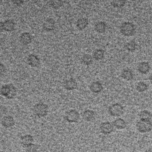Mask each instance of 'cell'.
Returning a JSON list of instances; mask_svg holds the SVG:
<instances>
[{
  "label": "cell",
  "instance_id": "cell-9",
  "mask_svg": "<svg viewBox=\"0 0 152 152\" xmlns=\"http://www.w3.org/2000/svg\"><path fill=\"white\" fill-rule=\"evenodd\" d=\"M1 124L5 128H10L15 125V120L10 115L5 116L1 120Z\"/></svg>",
  "mask_w": 152,
  "mask_h": 152
},
{
  "label": "cell",
  "instance_id": "cell-20",
  "mask_svg": "<svg viewBox=\"0 0 152 152\" xmlns=\"http://www.w3.org/2000/svg\"><path fill=\"white\" fill-rule=\"evenodd\" d=\"M121 77L125 80L130 81L132 80L134 78V74L132 71L129 68L124 69L121 72Z\"/></svg>",
  "mask_w": 152,
  "mask_h": 152
},
{
  "label": "cell",
  "instance_id": "cell-13",
  "mask_svg": "<svg viewBox=\"0 0 152 152\" xmlns=\"http://www.w3.org/2000/svg\"><path fill=\"white\" fill-rule=\"evenodd\" d=\"M82 116L85 121L91 122L95 119L96 113L93 110L91 109H87L83 112Z\"/></svg>",
  "mask_w": 152,
  "mask_h": 152
},
{
  "label": "cell",
  "instance_id": "cell-22",
  "mask_svg": "<svg viewBox=\"0 0 152 152\" xmlns=\"http://www.w3.org/2000/svg\"><path fill=\"white\" fill-rule=\"evenodd\" d=\"M104 56V50L102 49H96L93 53V57L96 61L103 59Z\"/></svg>",
  "mask_w": 152,
  "mask_h": 152
},
{
  "label": "cell",
  "instance_id": "cell-17",
  "mask_svg": "<svg viewBox=\"0 0 152 152\" xmlns=\"http://www.w3.org/2000/svg\"><path fill=\"white\" fill-rule=\"evenodd\" d=\"M114 127L118 129H124L126 127V121L121 118H118L113 121Z\"/></svg>",
  "mask_w": 152,
  "mask_h": 152
},
{
  "label": "cell",
  "instance_id": "cell-2",
  "mask_svg": "<svg viewBox=\"0 0 152 152\" xmlns=\"http://www.w3.org/2000/svg\"><path fill=\"white\" fill-rule=\"evenodd\" d=\"M33 113L38 118H43L48 113V106L42 102L35 104L33 108Z\"/></svg>",
  "mask_w": 152,
  "mask_h": 152
},
{
  "label": "cell",
  "instance_id": "cell-28",
  "mask_svg": "<svg viewBox=\"0 0 152 152\" xmlns=\"http://www.w3.org/2000/svg\"><path fill=\"white\" fill-rule=\"evenodd\" d=\"M136 89L138 92H144L148 89V85L144 82H139L136 86Z\"/></svg>",
  "mask_w": 152,
  "mask_h": 152
},
{
  "label": "cell",
  "instance_id": "cell-33",
  "mask_svg": "<svg viewBox=\"0 0 152 152\" xmlns=\"http://www.w3.org/2000/svg\"><path fill=\"white\" fill-rule=\"evenodd\" d=\"M1 152H3V151H1Z\"/></svg>",
  "mask_w": 152,
  "mask_h": 152
},
{
  "label": "cell",
  "instance_id": "cell-31",
  "mask_svg": "<svg viewBox=\"0 0 152 152\" xmlns=\"http://www.w3.org/2000/svg\"><path fill=\"white\" fill-rule=\"evenodd\" d=\"M5 70H6L5 66L3 65V64H1V65H0V71H1V75H2L3 74L5 73Z\"/></svg>",
  "mask_w": 152,
  "mask_h": 152
},
{
  "label": "cell",
  "instance_id": "cell-19",
  "mask_svg": "<svg viewBox=\"0 0 152 152\" xmlns=\"http://www.w3.org/2000/svg\"><path fill=\"white\" fill-rule=\"evenodd\" d=\"M88 20L86 18H84V17L80 18L76 21V26L80 30H82L86 28L88 26Z\"/></svg>",
  "mask_w": 152,
  "mask_h": 152
},
{
  "label": "cell",
  "instance_id": "cell-30",
  "mask_svg": "<svg viewBox=\"0 0 152 152\" xmlns=\"http://www.w3.org/2000/svg\"><path fill=\"white\" fill-rule=\"evenodd\" d=\"M12 2L17 6H21L24 3V0H12Z\"/></svg>",
  "mask_w": 152,
  "mask_h": 152
},
{
  "label": "cell",
  "instance_id": "cell-32",
  "mask_svg": "<svg viewBox=\"0 0 152 152\" xmlns=\"http://www.w3.org/2000/svg\"><path fill=\"white\" fill-rule=\"evenodd\" d=\"M149 81L151 84H152V74H151L149 77Z\"/></svg>",
  "mask_w": 152,
  "mask_h": 152
},
{
  "label": "cell",
  "instance_id": "cell-25",
  "mask_svg": "<svg viewBox=\"0 0 152 152\" xmlns=\"http://www.w3.org/2000/svg\"><path fill=\"white\" fill-rule=\"evenodd\" d=\"M63 1L62 0H50L49 1V5L53 9L57 10L60 8L63 5Z\"/></svg>",
  "mask_w": 152,
  "mask_h": 152
},
{
  "label": "cell",
  "instance_id": "cell-27",
  "mask_svg": "<svg viewBox=\"0 0 152 152\" xmlns=\"http://www.w3.org/2000/svg\"><path fill=\"white\" fill-rule=\"evenodd\" d=\"M125 48L129 52H134L137 48V44L135 41L131 40L126 43L125 45Z\"/></svg>",
  "mask_w": 152,
  "mask_h": 152
},
{
  "label": "cell",
  "instance_id": "cell-7",
  "mask_svg": "<svg viewBox=\"0 0 152 152\" xmlns=\"http://www.w3.org/2000/svg\"><path fill=\"white\" fill-rule=\"evenodd\" d=\"M99 129L101 133L104 135H109L114 131V126L113 123L108 121L102 122L99 126Z\"/></svg>",
  "mask_w": 152,
  "mask_h": 152
},
{
  "label": "cell",
  "instance_id": "cell-29",
  "mask_svg": "<svg viewBox=\"0 0 152 152\" xmlns=\"http://www.w3.org/2000/svg\"><path fill=\"white\" fill-rule=\"evenodd\" d=\"M39 146L36 144H32L26 147V152H37Z\"/></svg>",
  "mask_w": 152,
  "mask_h": 152
},
{
  "label": "cell",
  "instance_id": "cell-18",
  "mask_svg": "<svg viewBox=\"0 0 152 152\" xmlns=\"http://www.w3.org/2000/svg\"><path fill=\"white\" fill-rule=\"evenodd\" d=\"M150 69V66L147 62H140L138 65V71L142 74H147Z\"/></svg>",
  "mask_w": 152,
  "mask_h": 152
},
{
  "label": "cell",
  "instance_id": "cell-3",
  "mask_svg": "<svg viewBox=\"0 0 152 152\" xmlns=\"http://www.w3.org/2000/svg\"><path fill=\"white\" fill-rule=\"evenodd\" d=\"M120 31L125 36H131L135 32V27L133 23L125 21L121 25Z\"/></svg>",
  "mask_w": 152,
  "mask_h": 152
},
{
  "label": "cell",
  "instance_id": "cell-4",
  "mask_svg": "<svg viewBox=\"0 0 152 152\" xmlns=\"http://www.w3.org/2000/svg\"><path fill=\"white\" fill-rule=\"evenodd\" d=\"M108 112L109 115L112 116L119 117L124 113V108L121 104L119 103H116L111 104L109 107Z\"/></svg>",
  "mask_w": 152,
  "mask_h": 152
},
{
  "label": "cell",
  "instance_id": "cell-21",
  "mask_svg": "<svg viewBox=\"0 0 152 152\" xmlns=\"http://www.w3.org/2000/svg\"><path fill=\"white\" fill-rule=\"evenodd\" d=\"M106 24L104 21H97L94 25L95 30L99 33H103L106 30Z\"/></svg>",
  "mask_w": 152,
  "mask_h": 152
},
{
  "label": "cell",
  "instance_id": "cell-23",
  "mask_svg": "<svg viewBox=\"0 0 152 152\" xmlns=\"http://www.w3.org/2000/svg\"><path fill=\"white\" fill-rule=\"evenodd\" d=\"M81 62L85 65H89L93 63V57L89 54H84L81 58Z\"/></svg>",
  "mask_w": 152,
  "mask_h": 152
},
{
  "label": "cell",
  "instance_id": "cell-16",
  "mask_svg": "<svg viewBox=\"0 0 152 152\" xmlns=\"http://www.w3.org/2000/svg\"><path fill=\"white\" fill-rule=\"evenodd\" d=\"M20 41L24 45H28L32 41V36L28 32H24L20 36Z\"/></svg>",
  "mask_w": 152,
  "mask_h": 152
},
{
  "label": "cell",
  "instance_id": "cell-6",
  "mask_svg": "<svg viewBox=\"0 0 152 152\" xmlns=\"http://www.w3.org/2000/svg\"><path fill=\"white\" fill-rule=\"evenodd\" d=\"M80 113L75 109H70L66 112L64 118L68 123H76L80 119Z\"/></svg>",
  "mask_w": 152,
  "mask_h": 152
},
{
  "label": "cell",
  "instance_id": "cell-14",
  "mask_svg": "<svg viewBox=\"0 0 152 152\" xmlns=\"http://www.w3.org/2000/svg\"><path fill=\"white\" fill-rule=\"evenodd\" d=\"M103 89V86L102 84L98 81H93L90 85V90L91 92L94 93H99Z\"/></svg>",
  "mask_w": 152,
  "mask_h": 152
},
{
  "label": "cell",
  "instance_id": "cell-11",
  "mask_svg": "<svg viewBox=\"0 0 152 152\" xmlns=\"http://www.w3.org/2000/svg\"><path fill=\"white\" fill-rule=\"evenodd\" d=\"M63 86L66 90L71 91L75 90L77 87V83L74 78H70L64 81Z\"/></svg>",
  "mask_w": 152,
  "mask_h": 152
},
{
  "label": "cell",
  "instance_id": "cell-26",
  "mask_svg": "<svg viewBox=\"0 0 152 152\" xmlns=\"http://www.w3.org/2000/svg\"><path fill=\"white\" fill-rule=\"evenodd\" d=\"M111 5L115 8H121L126 3V0H111Z\"/></svg>",
  "mask_w": 152,
  "mask_h": 152
},
{
  "label": "cell",
  "instance_id": "cell-5",
  "mask_svg": "<svg viewBox=\"0 0 152 152\" xmlns=\"http://www.w3.org/2000/svg\"><path fill=\"white\" fill-rule=\"evenodd\" d=\"M137 130L141 133H147L150 132L152 128V123L150 121L140 120L137 122Z\"/></svg>",
  "mask_w": 152,
  "mask_h": 152
},
{
  "label": "cell",
  "instance_id": "cell-24",
  "mask_svg": "<svg viewBox=\"0 0 152 152\" xmlns=\"http://www.w3.org/2000/svg\"><path fill=\"white\" fill-rule=\"evenodd\" d=\"M152 117L151 113L146 110H142L139 114V118L141 120H146V121H150Z\"/></svg>",
  "mask_w": 152,
  "mask_h": 152
},
{
  "label": "cell",
  "instance_id": "cell-12",
  "mask_svg": "<svg viewBox=\"0 0 152 152\" xmlns=\"http://www.w3.org/2000/svg\"><path fill=\"white\" fill-rule=\"evenodd\" d=\"M27 63L31 67H37L39 65L40 61L36 55L30 54L27 57Z\"/></svg>",
  "mask_w": 152,
  "mask_h": 152
},
{
  "label": "cell",
  "instance_id": "cell-1",
  "mask_svg": "<svg viewBox=\"0 0 152 152\" xmlns=\"http://www.w3.org/2000/svg\"><path fill=\"white\" fill-rule=\"evenodd\" d=\"M1 94L8 99H14L17 94V88L12 84H7L2 86Z\"/></svg>",
  "mask_w": 152,
  "mask_h": 152
},
{
  "label": "cell",
  "instance_id": "cell-8",
  "mask_svg": "<svg viewBox=\"0 0 152 152\" xmlns=\"http://www.w3.org/2000/svg\"><path fill=\"white\" fill-rule=\"evenodd\" d=\"M15 27V23L12 20H7L4 21H2L0 23L1 30H4L5 31H12Z\"/></svg>",
  "mask_w": 152,
  "mask_h": 152
},
{
  "label": "cell",
  "instance_id": "cell-10",
  "mask_svg": "<svg viewBox=\"0 0 152 152\" xmlns=\"http://www.w3.org/2000/svg\"><path fill=\"white\" fill-rule=\"evenodd\" d=\"M55 28V21L51 18L46 19L43 23V28L46 31H52Z\"/></svg>",
  "mask_w": 152,
  "mask_h": 152
},
{
  "label": "cell",
  "instance_id": "cell-15",
  "mask_svg": "<svg viewBox=\"0 0 152 152\" xmlns=\"http://www.w3.org/2000/svg\"><path fill=\"white\" fill-rule=\"evenodd\" d=\"M33 141H34L33 137L30 134L24 135L21 137V138H20V142L21 145L25 147H27L28 145L32 144L33 142Z\"/></svg>",
  "mask_w": 152,
  "mask_h": 152
}]
</instances>
